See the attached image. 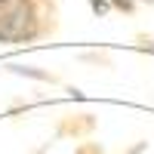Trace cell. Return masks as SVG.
Wrapping results in <instances>:
<instances>
[{
    "label": "cell",
    "instance_id": "6da1fadb",
    "mask_svg": "<svg viewBox=\"0 0 154 154\" xmlns=\"http://www.w3.org/2000/svg\"><path fill=\"white\" fill-rule=\"evenodd\" d=\"M59 28L56 0H0V43H37Z\"/></svg>",
    "mask_w": 154,
    "mask_h": 154
}]
</instances>
